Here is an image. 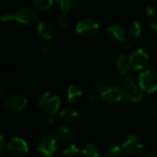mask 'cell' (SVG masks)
I'll list each match as a JSON object with an SVG mask.
<instances>
[{"label": "cell", "instance_id": "cell-7", "mask_svg": "<svg viewBox=\"0 0 157 157\" xmlns=\"http://www.w3.org/2000/svg\"><path fill=\"white\" fill-rule=\"evenodd\" d=\"M124 90L118 86H108L101 92V98L108 104L115 105L120 103L124 98Z\"/></svg>", "mask_w": 157, "mask_h": 157}, {"label": "cell", "instance_id": "cell-11", "mask_svg": "<svg viewBox=\"0 0 157 157\" xmlns=\"http://www.w3.org/2000/svg\"><path fill=\"white\" fill-rule=\"evenodd\" d=\"M7 149L13 155L21 156L28 153L29 146L23 139L12 138L7 144Z\"/></svg>", "mask_w": 157, "mask_h": 157}, {"label": "cell", "instance_id": "cell-4", "mask_svg": "<svg viewBox=\"0 0 157 157\" xmlns=\"http://www.w3.org/2000/svg\"><path fill=\"white\" fill-rule=\"evenodd\" d=\"M98 29H99L98 23L95 19L91 17H85L77 23L75 30L76 33L81 37L90 38L97 34Z\"/></svg>", "mask_w": 157, "mask_h": 157}, {"label": "cell", "instance_id": "cell-8", "mask_svg": "<svg viewBox=\"0 0 157 157\" xmlns=\"http://www.w3.org/2000/svg\"><path fill=\"white\" fill-rule=\"evenodd\" d=\"M57 149V140L55 136L46 135L43 136L38 144L39 152L44 156L52 155Z\"/></svg>", "mask_w": 157, "mask_h": 157}, {"label": "cell", "instance_id": "cell-20", "mask_svg": "<svg viewBox=\"0 0 157 157\" xmlns=\"http://www.w3.org/2000/svg\"><path fill=\"white\" fill-rule=\"evenodd\" d=\"M33 5L36 8L40 10H47L52 6V0H32Z\"/></svg>", "mask_w": 157, "mask_h": 157}, {"label": "cell", "instance_id": "cell-24", "mask_svg": "<svg viewBox=\"0 0 157 157\" xmlns=\"http://www.w3.org/2000/svg\"><path fill=\"white\" fill-rule=\"evenodd\" d=\"M131 36L137 38L138 36H140L141 32H142V28H141V24L138 21H133L131 24L130 27V30H129Z\"/></svg>", "mask_w": 157, "mask_h": 157}, {"label": "cell", "instance_id": "cell-29", "mask_svg": "<svg viewBox=\"0 0 157 157\" xmlns=\"http://www.w3.org/2000/svg\"><path fill=\"white\" fill-rule=\"evenodd\" d=\"M151 28L157 33V18H155L151 23Z\"/></svg>", "mask_w": 157, "mask_h": 157}, {"label": "cell", "instance_id": "cell-34", "mask_svg": "<svg viewBox=\"0 0 157 157\" xmlns=\"http://www.w3.org/2000/svg\"><path fill=\"white\" fill-rule=\"evenodd\" d=\"M153 1H157V0H153Z\"/></svg>", "mask_w": 157, "mask_h": 157}, {"label": "cell", "instance_id": "cell-22", "mask_svg": "<svg viewBox=\"0 0 157 157\" xmlns=\"http://www.w3.org/2000/svg\"><path fill=\"white\" fill-rule=\"evenodd\" d=\"M63 155H69V156H73V155H76L79 153V149L75 144H67L62 151Z\"/></svg>", "mask_w": 157, "mask_h": 157}, {"label": "cell", "instance_id": "cell-25", "mask_svg": "<svg viewBox=\"0 0 157 157\" xmlns=\"http://www.w3.org/2000/svg\"><path fill=\"white\" fill-rule=\"evenodd\" d=\"M12 21H15L14 19V15H10V14H6L2 17L1 18V22L2 23H9V22H12Z\"/></svg>", "mask_w": 157, "mask_h": 157}, {"label": "cell", "instance_id": "cell-26", "mask_svg": "<svg viewBox=\"0 0 157 157\" xmlns=\"http://www.w3.org/2000/svg\"><path fill=\"white\" fill-rule=\"evenodd\" d=\"M6 92H7V86H6L5 83L2 82L0 85V96H1V98H5Z\"/></svg>", "mask_w": 157, "mask_h": 157}, {"label": "cell", "instance_id": "cell-2", "mask_svg": "<svg viewBox=\"0 0 157 157\" xmlns=\"http://www.w3.org/2000/svg\"><path fill=\"white\" fill-rule=\"evenodd\" d=\"M124 94L128 102L137 103L142 100L144 97V90L132 77H128L124 82Z\"/></svg>", "mask_w": 157, "mask_h": 157}, {"label": "cell", "instance_id": "cell-13", "mask_svg": "<svg viewBox=\"0 0 157 157\" xmlns=\"http://www.w3.org/2000/svg\"><path fill=\"white\" fill-rule=\"evenodd\" d=\"M38 31L42 39L49 40L54 35V27L50 21L42 20L38 24Z\"/></svg>", "mask_w": 157, "mask_h": 157}, {"label": "cell", "instance_id": "cell-19", "mask_svg": "<svg viewBox=\"0 0 157 157\" xmlns=\"http://www.w3.org/2000/svg\"><path fill=\"white\" fill-rule=\"evenodd\" d=\"M57 3L63 12L68 13L75 6L76 0H57Z\"/></svg>", "mask_w": 157, "mask_h": 157}, {"label": "cell", "instance_id": "cell-9", "mask_svg": "<svg viewBox=\"0 0 157 157\" xmlns=\"http://www.w3.org/2000/svg\"><path fill=\"white\" fill-rule=\"evenodd\" d=\"M131 67L133 70H142L145 68L149 62L148 54L142 49L134 51L129 57Z\"/></svg>", "mask_w": 157, "mask_h": 157}, {"label": "cell", "instance_id": "cell-5", "mask_svg": "<svg viewBox=\"0 0 157 157\" xmlns=\"http://www.w3.org/2000/svg\"><path fill=\"white\" fill-rule=\"evenodd\" d=\"M139 85L144 91L155 93L157 91V71L147 70L140 75Z\"/></svg>", "mask_w": 157, "mask_h": 157}, {"label": "cell", "instance_id": "cell-10", "mask_svg": "<svg viewBox=\"0 0 157 157\" xmlns=\"http://www.w3.org/2000/svg\"><path fill=\"white\" fill-rule=\"evenodd\" d=\"M28 104V99L25 96L20 94H15L9 96L5 103L6 109L12 112L22 110Z\"/></svg>", "mask_w": 157, "mask_h": 157}, {"label": "cell", "instance_id": "cell-14", "mask_svg": "<svg viewBox=\"0 0 157 157\" xmlns=\"http://www.w3.org/2000/svg\"><path fill=\"white\" fill-rule=\"evenodd\" d=\"M54 135L57 139L64 143H68L74 138V132L67 126H61L55 130Z\"/></svg>", "mask_w": 157, "mask_h": 157}, {"label": "cell", "instance_id": "cell-33", "mask_svg": "<svg viewBox=\"0 0 157 157\" xmlns=\"http://www.w3.org/2000/svg\"><path fill=\"white\" fill-rule=\"evenodd\" d=\"M154 113H155V115L157 117V100H155V105H154Z\"/></svg>", "mask_w": 157, "mask_h": 157}, {"label": "cell", "instance_id": "cell-18", "mask_svg": "<svg viewBox=\"0 0 157 157\" xmlns=\"http://www.w3.org/2000/svg\"><path fill=\"white\" fill-rule=\"evenodd\" d=\"M81 153H82L84 155H86V156L97 157L100 155L99 150H98L95 145H93L92 144H86V145L81 149Z\"/></svg>", "mask_w": 157, "mask_h": 157}, {"label": "cell", "instance_id": "cell-17", "mask_svg": "<svg viewBox=\"0 0 157 157\" xmlns=\"http://www.w3.org/2000/svg\"><path fill=\"white\" fill-rule=\"evenodd\" d=\"M117 68H118V72L121 75H126L129 70L132 68L131 67V63H130V59L124 55V54H121L118 58V63H117Z\"/></svg>", "mask_w": 157, "mask_h": 157}, {"label": "cell", "instance_id": "cell-21", "mask_svg": "<svg viewBox=\"0 0 157 157\" xmlns=\"http://www.w3.org/2000/svg\"><path fill=\"white\" fill-rule=\"evenodd\" d=\"M56 21H57L58 26H59L61 29H66V28L69 26V24H70V17H69V16H68L67 13L63 12V14L60 15V16L57 17Z\"/></svg>", "mask_w": 157, "mask_h": 157}, {"label": "cell", "instance_id": "cell-6", "mask_svg": "<svg viewBox=\"0 0 157 157\" xmlns=\"http://www.w3.org/2000/svg\"><path fill=\"white\" fill-rule=\"evenodd\" d=\"M15 21H17L23 25H31L38 19V13L35 8L31 6H22L14 14Z\"/></svg>", "mask_w": 157, "mask_h": 157}, {"label": "cell", "instance_id": "cell-28", "mask_svg": "<svg viewBox=\"0 0 157 157\" xmlns=\"http://www.w3.org/2000/svg\"><path fill=\"white\" fill-rule=\"evenodd\" d=\"M5 137L4 135H1L0 137V151H3L4 150V147H5Z\"/></svg>", "mask_w": 157, "mask_h": 157}, {"label": "cell", "instance_id": "cell-23", "mask_svg": "<svg viewBox=\"0 0 157 157\" xmlns=\"http://www.w3.org/2000/svg\"><path fill=\"white\" fill-rule=\"evenodd\" d=\"M121 153V147L117 144H111L109 145L106 151H105V155L109 157H114L119 155Z\"/></svg>", "mask_w": 157, "mask_h": 157}, {"label": "cell", "instance_id": "cell-31", "mask_svg": "<svg viewBox=\"0 0 157 157\" xmlns=\"http://www.w3.org/2000/svg\"><path fill=\"white\" fill-rule=\"evenodd\" d=\"M47 52H48V48H47V46H42V47H41V54H42V55H46Z\"/></svg>", "mask_w": 157, "mask_h": 157}, {"label": "cell", "instance_id": "cell-12", "mask_svg": "<svg viewBox=\"0 0 157 157\" xmlns=\"http://www.w3.org/2000/svg\"><path fill=\"white\" fill-rule=\"evenodd\" d=\"M106 33L109 39H110L111 40L125 42V39H126L125 29L120 24H112L109 26L106 29Z\"/></svg>", "mask_w": 157, "mask_h": 157}, {"label": "cell", "instance_id": "cell-1", "mask_svg": "<svg viewBox=\"0 0 157 157\" xmlns=\"http://www.w3.org/2000/svg\"><path fill=\"white\" fill-rule=\"evenodd\" d=\"M38 105L47 114L53 115L58 111L61 105V100L55 93L48 91L39 97Z\"/></svg>", "mask_w": 157, "mask_h": 157}, {"label": "cell", "instance_id": "cell-16", "mask_svg": "<svg viewBox=\"0 0 157 157\" xmlns=\"http://www.w3.org/2000/svg\"><path fill=\"white\" fill-rule=\"evenodd\" d=\"M77 116H78L77 111L73 108H66L63 110H62L61 113H60V119L65 124L73 123L76 120Z\"/></svg>", "mask_w": 157, "mask_h": 157}, {"label": "cell", "instance_id": "cell-3", "mask_svg": "<svg viewBox=\"0 0 157 157\" xmlns=\"http://www.w3.org/2000/svg\"><path fill=\"white\" fill-rule=\"evenodd\" d=\"M143 139L136 134H129L122 143V150L130 155H137L144 149Z\"/></svg>", "mask_w": 157, "mask_h": 157}, {"label": "cell", "instance_id": "cell-15", "mask_svg": "<svg viewBox=\"0 0 157 157\" xmlns=\"http://www.w3.org/2000/svg\"><path fill=\"white\" fill-rule=\"evenodd\" d=\"M82 96V89L77 85H71L67 90V101L69 104L75 103Z\"/></svg>", "mask_w": 157, "mask_h": 157}, {"label": "cell", "instance_id": "cell-27", "mask_svg": "<svg viewBox=\"0 0 157 157\" xmlns=\"http://www.w3.org/2000/svg\"><path fill=\"white\" fill-rule=\"evenodd\" d=\"M145 14L147 15V16H149V17H153V16H155V9L154 8V7H152V6H147V8H146V10H145Z\"/></svg>", "mask_w": 157, "mask_h": 157}, {"label": "cell", "instance_id": "cell-30", "mask_svg": "<svg viewBox=\"0 0 157 157\" xmlns=\"http://www.w3.org/2000/svg\"><path fill=\"white\" fill-rule=\"evenodd\" d=\"M97 98H98V96L94 93V94H91L89 97H88V101H90V102H95L96 100H97Z\"/></svg>", "mask_w": 157, "mask_h": 157}, {"label": "cell", "instance_id": "cell-32", "mask_svg": "<svg viewBox=\"0 0 157 157\" xmlns=\"http://www.w3.org/2000/svg\"><path fill=\"white\" fill-rule=\"evenodd\" d=\"M144 155L147 157H155L156 156V155L155 154V153H152L151 151H148V152H146L145 154H144Z\"/></svg>", "mask_w": 157, "mask_h": 157}]
</instances>
